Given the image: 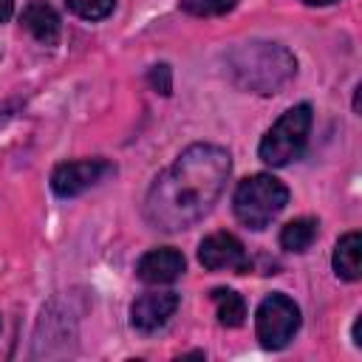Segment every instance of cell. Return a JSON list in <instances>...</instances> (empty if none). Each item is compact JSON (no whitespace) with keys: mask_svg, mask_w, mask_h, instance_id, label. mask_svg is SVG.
Instances as JSON below:
<instances>
[{"mask_svg":"<svg viewBox=\"0 0 362 362\" xmlns=\"http://www.w3.org/2000/svg\"><path fill=\"white\" fill-rule=\"evenodd\" d=\"M198 260L209 272H223L226 269V272L246 274L249 266H252L243 243L229 232H215V235L204 238L201 246H198Z\"/></svg>","mask_w":362,"mask_h":362,"instance_id":"52a82bcc","label":"cell"},{"mask_svg":"<svg viewBox=\"0 0 362 362\" xmlns=\"http://www.w3.org/2000/svg\"><path fill=\"white\" fill-rule=\"evenodd\" d=\"M226 71L232 82L249 93H274L294 76L297 59L280 42L249 40L226 54Z\"/></svg>","mask_w":362,"mask_h":362,"instance_id":"7a4b0ae2","label":"cell"},{"mask_svg":"<svg viewBox=\"0 0 362 362\" xmlns=\"http://www.w3.org/2000/svg\"><path fill=\"white\" fill-rule=\"evenodd\" d=\"M14 11V0H0V23H6Z\"/></svg>","mask_w":362,"mask_h":362,"instance_id":"e0dca14e","label":"cell"},{"mask_svg":"<svg viewBox=\"0 0 362 362\" xmlns=\"http://www.w3.org/2000/svg\"><path fill=\"white\" fill-rule=\"evenodd\" d=\"M20 23L25 31H31L34 40H40L42 45H57L59 40V31H62V23H59V14L54 11L51 3L45 0H28L23 14H20Z\"/></svg>","mask_w":362,"mask_h":362,"instance_id":"30bf717a","label":"cell"},{"mask_svg":"<svg viewBox=\"0 0 362 362\" xmlns=\"http://www.w3.org/2000/svg\"><path fill=\"white\" fill-rule=\"evenodd\" d=\"M187 269V260L178 249H170V246H161V249H150L147 255H141V260L136 263V274L141 283H173L184 274Z\"/></svg>","mask_w":362,"mask_h":362,"instance_id":"9c48e42d","label":"cell"},{"mask_svg":"<svg viewBox=\"0 0 362 362\" xmlns=\"http://www.w3.org/2000/svg\"><path fill=\"white\" fill-rule=\"evenodd\" d=\"M68 8L82 20H102L113 11L116 0H65Z\"/></svg>","mask_w":362,"mask_h":362,"instance_id":"9a60e30c","label":"cell"},{"mask_svg":"<svg viewBox=\"0 0 362 362\" xmlns=\"http://www.w3.org/2000/svg\"><path fill=\"white\" fill-rule=\"evenodd\" d=\"M178 308V294L175 291H156V294H141L130 305V322L141 334H153L170 322V317Z\"/></svg>","mask_w":362,"mask_h":362,"instance_id":"ba28073f","label":"cell"},{"mask_svg":"<svg viewBox=\"0 0 362 362\" xmlns=\"http://www.w3.org/2000/svg\"><path fill=\"white\" fill-rule=\"evenodd\" d=\"M240 0H181V8L192 17H221L232 11Z\"/></svg>","mask_w":362,"mask_h":362,"instance_id":"5bb4252c","label":"cell"},{"mask_svg":"<svg viewBox=\"0 0 362 362\" xmlns=\"http://www.w3.org/2000/svg\"><path fill=\"white\" fill-rule=\"evenodd\" d=\"M317 221L314 218H297V221H288L280 232V246L288 249V252H305L314 238H317Z\"/></svg>","mask_w":362,"mask_h":362,"instance_id":"4fadbf2b","label":"cell"},{"mask_svg":"<svg viewBox=\"0 0 362 362\" xmlns=\"http://www.w3.org/2000/svg\"><path fill=\"white\" fill-rule=\"evenodd\" d=\"M359 255H362V238H359V232L342 235L337 240L334 257H331V266H334L337 277H342V280H359Z\"/></svg>","mask_w":362,"mask_h":362,"instance_id":"8fae6325","label":"cell"},{"mask_svg":"<svg viewBox=\"0 0 362 362\" xmlns=\"http://www.w3.org/2000/svg\"><path fill=\"white\" fill-rule=\"evenodd\" d=\"M232 158L218 144L187 147L150 187L144 218L164 232H181L198 223L221 198Z\"/></svg>","mask_w":362,"mask_h":362,"instance_id":"6da1fadb","label":"cell"},{"mask_svg":"<svg viewBox=\"0 0 362 362\" xmlns=\"http://www.w3.org/2000/svg\"><path fill=\"white\" fill-rule=\"evenodd\" d=\"M303 3H308V6H331L337 0H303Z\"/></svg>","mask_w":362,"mask_h":362,"instance_id":"ac0fdd59","label":"cell"},{"mask_svg":"<svg viewBox=\"0 0 362 362\" xmlns=\"http://www.w3.org/2000/svg\"><path fill=\"white\" fill-rule=\"evenodd\" d=\"M300 328V308L286 294H269L255 314V331L263 348H286Z\"/></svg>","mask_w":362,"mask_h":362,"instance_id":"5b68a950","label":"cell"},{"mask_svg":"<svg viewBox=\"0 0 362 362\" xmlns=\"http://www.w3.org/2000/svg\"><path fill=\"white\" fill-rule=\"evenodd\" d=\"M212 303H215V311H218L221 325H226V328L243 325V320H246V303H243V297L238 291H232V288H212Z\"/></svg>","mask_w":362,"mask_h":362,"instance_id":"7c38bea8","label":"cell"},{"mask_svg":"<svg viewBox=\"0 0 362 362\" xmlns=\"http://www.w3.org/2000/svg\"><path fill=\"white\" fill-rule=\"evenodd\" d=\"M288 204V189L283 181H277L269 173H257L249 175L238 184L235 195H232V206L235 215L243 226L249 229H263L269 226Z\"/></svg>","mask_w":362,"mask_h":362,"instance_id":"3957f363","label":"cell"},{"mask_svg":"<svg viewBox=\"0 0 362 362\" xmlns=\"http://www.w3.org/2000/svg\"><path fill=\"white\" fill-rule=\"evenodd\" d=\"M113 173V164L105 158H82V161H65L54 167L51 173V189L59 198H74L90 187H96L102 178Z\"/></svg>","mask_w":362,"mask_h":362,"instance_id":"8992f818","label":"cell"},{"mask_svg":"<svg viewBox=\"0 0 362 362\" xmlns=\"http://www.w3.org/2000/svg\"><path fill=\"white\" fill-rule=\"evenodd\" d=\"M308 130H311V105H294L288 107L274 124L272 130L263 136L257 153L266 164L272 167H286L291 161H297L305 150L308 141Z\"/></svg>","mask_w":362,"mask_h":362,"instance_id":"277c9868","label":"cell"},{"mask_svg":"<svg viewBox=\"0 0 362 362\" xmlns=\"http://www.w3.org/2000/svg\"><path fill=\"white\" fill-rule=\"evenodd\" d=\"M147 79H150V88L156 90V93H161V96H170V90H173V74H170V65H153L150 68V74H147Z\"/></svg>","mask_w":362,"mask_h":362,"instance_id":"2e32d148","label":"cell"}]
</instances>
